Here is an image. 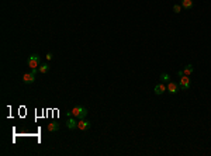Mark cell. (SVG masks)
Instances as JSON below:
<instances>
[{"instance_id": "6da1fadb", "label": "cell", "mask_w": 211, "mask_h": 156, "mask_svg": "<svg viewBox=\"0 0 211 156\" xmlns=\"http://www.w3.org/2000/svg\"><path fill=\"white\" fill-rule=\"evenodd\" d=\"M72 114H73V117H76L77 120H83V118H86V115H87V110H86L84 107L76 105L73 110H72Z\"/></svg>"}, {"instance_id": "7a4b0ae2", "label": "cell", "mask_w": 211, "mask_h": 156, "mask_svg": "<svg viewBox=\"0 0 211 156\" xmlns=\"http://www.w3.org/2000/svg\"><path fill=\"white\" fill-rule=\"evenodd\" d=\"M40 62H41V58H40V55L38 53H32L28 56V59H27V63H28V66L34 69V68H38L40 66Z\"/></svg>"}, {"instance_id": "3957f363", "label": "cell", "mask_w": 211, "mask_h": 156, "mask_svg": "<svg viewBox=\"0 0 211 156\" xmlns=\"http://www.w3.org/2000/svg\"><path fill=\"white\" fill-rule=\"evenodd\" d=\"M190 84H191V82H190V77L189 76H182L180 77V82H179V87L182 89V90H187L190 87Z\"/></svg>"}, {"instance_id": "277c9868", "label": "cell", "mask_w": 211, "mask_h": 156, "mask_svg": "<svg viewBox=\"0 0 211 156\" xmlns=\"http://www.w3.org/2000/svg\"><path fill=\"white\" fill-rule=\"evenodd\" d=\"M23 82L25 84H31L35 82V75H32L31 72L30 73H25L24 76H23Z\"/></svg>"}, {"instance_id": "5b68a950", "label": "cell", "mask_w": 211, "mask_h": 156, "mask_svg": "<svg viewBox=\"0 0 211 156\" xmlns=\"http://www.w3.org/2000/svg\"><path fill=\"white\" fill-rule=\"evenodd\" d=\"M166 89H168V92L170 94H175V93H177V90H179L180 87H179V84L175 83V82H169V83H168V87H166Z\"/></svg>"}, {"instance_id": "8992f818", "label": "cell", "mask_w": 211, "mask_h": 156, "mask_svg": "<svg viewBox=\"0 0 211 156\" xmlns=\"http://www.w3.org/2000/svg\"><path fill=\"white\" fill-rule=\"evenodd\" d=\"M90 122L89 121H86V120H79V122H77V128L80 129V131H86V129H89L90 128Z\"/></svg>"}, {"instance_id": "52a82bcc", "label": "cell", "mask_w": 211, "mask_h": 156, "mask_svg": "<svg viewBox=\"0 0 211 156\" xmlns=\"http://www.w3.org/2000/svg\"><path fill=\"white\" fill-rule=\"evenodd\" d=\"M168 89H166V86L163 83H159L155 86V89H153V92H155V94H158V96H160V94H163L165 92H166Z\"/></svg>"}, {"instance_id": "ba28073f", "label": "cell", "mask_w": 211, "mask_h": 156, "mask_svg": "<svg viewBox=\"0 0 211 156\" xmlns=\"http://www.w3.org/2000/svg\"><path fill=\"white\" fill-rule=\"evenodd\" d=\"M66 127H68L69 129H75V128H77L76 117H69V118H68V121H66Z\"/></svg>"}, {"instance_id": "9c48e42d", "label": "cell", "mask_w": 211, "mask_h": 156, "mask_svg": "<svg viewBox=\"0 0 211 156\" xmlns=\"http://www.w3.org/2000/svg\"><path fill=\"white\" fill-rule=\"evenodd\" d=\"M182 7L186 10H190L193 7V0H182Z\"/></svg>"}, {"instance_id": "30bf717a", "label": "cell", "mask_w": 211, "mask_h": 156, "mask_svg": "<svg viewBox=\"0 0 211 156\" xmlns=\"http://www.w3.org/2000/svg\"><path fill=\"white\" fill-rule=\"evenodd\" d=\"M59 129V124L56 122V121H53L51 124H48V131L49 132H53V131H58Z\"/></svg>"}, {"instance_id": "8fae6325", "label": "cell", "mask_w": 211, "mask_h": 156, "mask_svg": "<svg viewBox=\"0 0 211 156\" xmlns=\"http://www.w3.org/2000/svg\"><path fill=\"white\" fill-rule=\"evenodd\" d=\"M159 79H160L162 83H169V82H170V75H168V73H162V75L159 76Z\"/></svg>"}, {"instance_id": "7c38bea8", "label": "cell", "mask_w": 211, "mask_h": 156, "mask_svg": "<svg viewBox=\"0 0 211 156\" xmlns=\"http://www.w3.org/2000/svg\"><path fill=\"white\" fill-rule=\"evenodd\" d=\"M38 70H40V73H47L48 70H49V65L48 63H44V65H41V66H38Z\"/></svg>"}, {"instance_id": "4fadbf2b", "label": "cell", "mask_w": 211, "mask_h": 156, "mask_svg": "<svg viewBox=\"0 0 211 156\" xmlns=\"http://www.w3.org/2000/svg\"><path fill=\"white\" fill-rule=\"evenodd\" d=\"M183 72H184V75H186V76H190V75L193 73V66H191V65H187V66H184Z\"/></svg>"}, {"instance_id": "5bb4252c", "label": "cell", "mask_w": 211, "mask_h": 156, "mask_svg": "<svg viewBox=\"0 0 211 156\" xmlns=\"http://www.w3.org/2000/svg\"><path fill=\"white\" fill-rule=\"evenodd\" d=\"M180 10H182V4H175L173 6V11L175 13H180Z\"/></svg>"}, {"instance_id": "9a60e30c", "label": "cell", "mask_w": 211, "mask_h": 156, "mask_svg": "<svg viewBox=\"0 0 211 156\" xmlns=\"http://www.w3.org/2000/svg\"><path fill=\"white\" fill-rule=\"evenodd\" d=\"M47 59H48V61H51V59H52V53H51V52H48V53H47Z\"/></svg>"}, {"instance_id": "2e32d148", "label": "cell", "mask_w": 211, "mask_h": 156, "mask_svg": "<svg viewBox=\"0 0 211 156\" xmlns=\"http://www.w3.org/2000/svg\"><path fill=\"white\" fill-rule=\"evenodd\" d=\"M177 76H179V77L184 76V72H183V70H177Z\"/></svg>"}, {"instance_id": "e0dca14e", "label": "cell", "mask_w": 211, "mask_h": 156, "mask_svg": "<svg viewBox=\"0 0 211 156\" xmlns=\"http://www.w3.org/2000/svg\"><path fill=\"white\" fill-rule=\"evenodd\" d=\"M66 115H68V117H72V110H71V111H66Z\"/></svg>"}]
</instances>
